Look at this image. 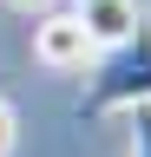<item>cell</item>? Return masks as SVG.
<instances>
[{"label": "cell", "instance_id": "obj_1", "mask_svg": "<svg viewBox=\"0 0 151 157\" xmlns=\"http://www.w3.org/2000/svg\"><path fill=\"white\" fill-rule=\"evenodd\" d=\"M131 105H151V13H138V26L118 46H105L92 59L79 118H105V111H131Z\"/></svg>", "mask_w": 151, "mask_h": 157}, {"label": "cell", "instance_id": "obj_2", "mask_svg": "<svg viewBox=\"0 0 151 157\" xmlns=\"http://www.w3.org/2000/svg\"><path fill=\"white\" fill-rule=\"evenodd\" d=\"M33 59H40L46 72H85L99 46L85 39V26L72 13H40V26H33Z\"/></svg>", "mask_w": 151, "mask_h": 157}, {"label": "cell", "instance_id": "obj_3", "mask_svg": "<svg viewBox=\"0 0 151 157\" xmlns=\"http://www.w3.org/2000/svg\"><path fill=\"white\" fill-rule=\"evenodd\" d=\"M138 0H79V7H72V20H79V26H85V39H92V46H118V39L131 33V26H138Z\"/></svg>", "mask_w": 151, "mask_h": 157}, {"label": "cell", "instance_id": "obj_4", "mask_svg": "<svg viewBox=\"0 0 151 157\" xmlns=\"http://www.w3.org/2000/svg\"><path fill=\"white\" fill-rule=\"evenodd\" d=\"M131 157H151V105H131Z\"/></svg>", "mask_w": 151, "mask_h": 157}, {"label": "cell", "instance_id": "obj_5", "mask_svg": "<svg viewBox=\"0 0 151 157\" xmlns=\"http://www.w3.org/2000/svg\"><path fill=\"white\" fill-rule=\"evenodd\" d=\"M13 131H20V124H13V105H7V98H0V157L13 151Z\"/></svg>", "mask_w": 151, "mask_h": 157}, {"label": "cell", "instance_id": "obj_6", "mask_svg": "<svg viewBox=\"0 0 151 157\" xmlns=\"http://www.w3.org/2000/svg\"><path fill=\"white\" fill-rule=\"evenodd\" d=\"M13 7H20V13H46L53 0H13Z\"/></svg>", "mask_w": 151, "mask_h": 157}]
</instances>
